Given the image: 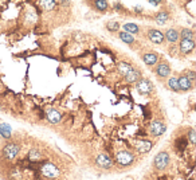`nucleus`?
Returning a JSON list of instances; mask_svg holds the SVG:
<instances>
[{
	"label": "nucleus",
	"instance_id": "nucleus-31",
	"mask_svg": "<svg viewBox=\"0 0 196 180\" xmlns=\"http://www.w3.org/2000/svg\"><path fill=\"white\" fill-rule=\"evenodd\" d=\"M133 10H134V12H136V14H141V12H142V7H134Z\"/></svg>",
	"mask_w": 196,
	"mask_h": 180
},
{
	"label": "nucleus",
	"instance_id": "nucleus-20",
	"mask_svg": "<svg viewBox=\"0 0 196 180\" xmlns=\"http://www.w3.org/2000/svg\"><path fill=\"white\" fill-rule=\"evenodd\" d=\"M118 36H120V39L126 44H133L134 42H136L133 35H130V34H128V32H125V31H121L120 34H118Z\"/></svg>",
	"mask_w": 196,
	"mask_h": 180
},
{
	"label": "nucleus",
	"instance_id": "nucleus-1",
	"mask_svg": "<svg viewBox=\"0 0 196 180\" xmlns=\"http://www.w3.org/2000/svg\"><path fill=\"white\" fill-rule=\"evenodd\" d=\"M134 155L128 149H121V151H118L116 153V161H117L118 164L121 165V167H129L134 163Z\"/></svg>",
	"mask_w": 196,
	"mask_h": 180
},
{
	"label": "nucleus",
	"instance_id": "nucleus-3",
	"mask_svg": "<svg viewBox=\"0 0 196 180\" xmlns=\"http://www.w3.org/2000/svg\"><path fill=\"white\" fill-rule=\"evenodd\" d=\"M169 155L167 152H160L157 153L154 160H153V167L157 169V171H164L167 167L169 165Z\"/></svg>",
	"mask_w": 196,
	"mask_h": 180
},
{
	"label": "nucleus",
	"instance_id": "nucleus-22",
	"mask_svg": "<svg viewBox=\"0 0 196 180\" xmlns=\"http://www.w3.org/2000/svg\"><path fill=\"white\" fill-rule=\"evenodd\" d=\"M154 20H156L159 24H165L169 20V14H168V12H165V11H160L156 15Z\"/></svg>",
	"mask_w": 196,
	"mask_h": 180
},
{
	"label": "nucleus",
	"instance_id": "nucleus-23",
	"mask_svg": "<svg viewBox=\"0 0 196 180\" xmlns=\"http://www.w3.org/2000/svg\"><path fill=\"white\" fill-rule=\"evenodd\" d=\"M94 7L97 8V11L105 12V11H108V8H109V3H108V1H103V0H98V1L94 3Z\"/></svg>",
	"mask_w": 196,
	"mask_h": 180
},
{
	"label": "nucleus",
	"instance_id": "nucleus-32",
	"mask_svg": "<svg viewBox=\"0 0 196 180\" xmlns=\"http://www.w3.org/2000/svg\"><path fill=\"white\" fill-rule=\"evenodd\" d=\"M149 4H152V5H160V1H149Z\"/></svg>",
	"mask_w": 196,
	"mask_h": 180
},
{
	"label": "nucleus",
	"instance_id": "nucleus-8",
	"mask_svg": "<svg viewBox=\"0 0 196 180\" xmlns=\"http://www.w3.org/2000/svg\"><path fill=\"white\" fill-rule=\"evenodd\" d=\"M195 40H189V39H181L180 43H179V48H180V52L184 55L191 54L193 50H195Z\"/></svg>",
	"mask_w": 196,
	"mask_h": 180
},
{
	"label": "nucleus",
	"instance_id": "nucleus-21",
	"mask_svg": "<svg viewBox=\"0 0 196 180\" xmlns=\"http://www.w3.org/2000/svg\"><path fill=\"white\" fill-rule=\"evenodd\" d=\"M124 31L130 34V35L132 34H138L140 32V27L134 23H126V24H124Z\"/></svg>",
	"mask_w": 196,
	"mask_h": 180
},
{
	"label": "nucleus",
	"instance_id": "nucleus-30",
	"mask_svg": "<svg viewBox=\"0 0 196 180\" xmlns=\"http://www.w3.org/2000/svg\"><path fill=\"white\" fill-rule=\"evenodd\" d=\"M188 141L189 142H192V145H195V142H196V132H195V129H189L188 130Z\"/></svg>",
	"mask_w": 196,
	"mask_h": 180
},
{
	"label": "nucleus",
	"instance_id": "nucleus-6",
	"mask_svg": "<svg viewBox=\"0 0 196 180\" xmlns=\"http://www.w3.org/2000/svg\"><path fill=\"white\" fill-rule=\"evenodd\" d=\"M137 85H136V89H137V91L140 94H142V95H146V94L152 93L153 91V85L152 82L149 81V79L146 78H141L138 82H136Z\"/></svg>",
	"mask_w": 196,
	"mask_h": 180
},
{
	"label": "nucleus",
	"instance_id": "nucleus-11",
	"mask_svg": "<svg viewBox=\"0 0 196 180\" xmlns=\"http://www.w3.org/2000/svg\"><path fill=\"white\" fill-rule=\"evenodd\" d=\"M95 163L101 168H110L112 167V160H110L109 155H106V153H99L95 159Z\"/></svg>",
	"mask_w": 196,
	"mask_h": 180
},
{
	"label": "nucleus",
	"instance_id": "nucleus-14",
	"mask_svg": "<svg viewBox=\"0 0 196 180\" xmlns=\"http://www.w3.org/2000/svg\"><path fill=\"white\" fill-rule=\"evenodd\" d=\"M179 38H180L179 36V31L175 30V28H169L164 34V39H167V42H169V43H176L179 40Z\"/></svg>",
	"mask_w": 196,
	"mask_h": 180
},
{
	"label": "nucleus",
	"instance_id": "nucleus-9",
	"mask_svg": "<svg viewBox=\"0 0 196 180\" xmlns=\"http://www.w3.org/2000/svg\"><path fill=\"white\" fill-rule=\"evenodd\" d=\"M156 75L157 78H167L171 75V67H169L168 62H161L159 63V66L156 67Z\"/></svg>",
	"mask_w": 196,
	"mask_h": 180
},
{
	"label": "nucleus",
	"instance_id": "nucleus-17",
	"mask_svg": "<svg viewBox=\"0 0 196 180\" xmlns=\"http://www.w3.org/2000/svg\"><path fill=\"white\" fill-rule=\"evenodd\" d=\"M177 83H179V89L183 90V91H188L192 87V85L189 83V81L185 78L184 75H181L180 78H177Z\"/></svg>",
	"mask_w": 196,
	"mask_h": 180
},
{
	"label": "nucleus",
	"instance_id": "nucleus-28",
	"mask_svg": "<svg viewBox=\"0 0 196 180\" xmlns=\"http://www.w3.org/2000/svg\"><path fill=\"white\" fill-rule=\"evenodd\" d=\"M184 77H185V78H187V79H188V81H189V83H191V85H192V86H193V83H195V78H196V74H195V71H191V70H189V71H187V73H185V74H184Z\"/></svg>",
	"mask_w": 196,
	"mask_h": 180
},
{
	"label": "nucleus",
	"instance_id": "nucleus-19",
	"mask_svg": "<svg viewBox=\"0 0 196 180\" xmlns=\"http://www.w3.org/2000/svg\"><path fill=\"white\" fill-rule=\"evenodd\" d=\"M179 36H181V39L195 40V31L189 30V28H183L181 32H179Z\"/></svg>",
	"mask_w": 196,
	"mask_h": 180
},
{
	"label": "nucleus",
	"instance_id": "nucleus-24",
	"mask_svg": "<svg viewBox=\"0 0 196 180\" xmlns=\"http://www.w3.org/2000/svg\"><path fill=\"white\" fill-rule=\"evenodd\" d=\"M167 85H168V89H171L172 91H180L179 83H177V78H175V77H171V78L168 79Z\"/></svg>",
	"mask_w": 196,
	"mask_h": 180
},
{
	"label": "nucleus",
	"instance_id": "nucleus-12",
	"mask_svg": "<svg viewBox=\"0 0 196 180\" xmlns=\"http://www.w3.org/2000/svg\"><path fill=\"white\" fill-rule=\"evenodd\" d=\"M142 61L148 66H154L157 63V61H159V54L154 52V51H148V52H145L142 55Z\"/></svg>",
	"mask_w": 196,
	"mask_h": 180
},
{
	"label": "nucleus",
	"instance_id": "nucleus-26",
	"mask_svg": "<svg viewBox=\"0 0 196 180\" xmlns=\"http://www.w3.org/2000/svg\"><path fill=\"white\" fill-rule=\"evenodd\" d=\"M106 28H108L110 32L118 31V28H120V23H118L117 20H109V22L106 23Z\"/></svg>",
	"mask_w": 196,
	"mask_h": 180
},
{
	"label": "nucleus",
	"instance_id": "nucleus-18",
	"mask_svg": "<svg viewBox=\"0 0 196 180\" xmlns=\"http://www.w3.org/2000/svg\"><path fill=\"white\" fill-rule=\"evenodd\" d=\"M11 126L10 124H0V136L3 137L4 140H8L10 137H11Z\"/></svg>",
	"mask_w": 196,
	"mask_h": 180
},
{
	"label": "nucleus",
	"instance_id": "nucleus-13",
	"mask_svg": "<svg viewBox=\"0 0 196 180\" xmlns=\"http://www.w3.org/2000/svg\"><path fill=\"white\" fill-rule=\"evenodd\" d=\"M141 79V70L138 69H133L128 75H125V81L128 83H136Z\"/></svg>",
	"mask_w": 196,
	"mask_h": 180
},
{
	"label": "nucleus",
	"instance_id": "nucleus-10",
	"mask_svg": "<svg viewBox=\"0 0 196 180\" xmlns=\"http://www.w3.org/2000/svg\"><path fill=\"white\" fill-rule=\"evenodd\" d=\"M133 145L140 153H146L152 149V142L148 140H133Z\"/></svg>",
	"mask_w": 196,
	"mask_h": 180
},
{
	"label": "nucleus",
	"instance_id": "nucleus-16",
	"mask_svg": "<svg viewBox=\"0 0 196 180\" xmlns=\"http://www.w3.org/2000/svg\"><path fill=\"white\" fill-rule=\"evenodd\" d=\"M132 70H133V66H132L130 63H128V62H120L118 63V66H117V71L122 75V77L128 75Z\"/></svg>",
	"mask_w": 196,
	"mask_h": 180
},
{
	"label": "nucleus",
	"instance_id": "nucleus-5",
	"mask_svg": "<svg viewBox=\"0 0 196 180\" xmlns=\"http://www.w3.org/2000/svg\"><path fill=\"white\" fill-rule=\"evenodd\" d=\"M165 130H167V126H165V124L161 122L160 120H154V121L150 122V125H149V132L154 137H159V136H161V134H164Z\"/></svg>",
	"mask_w": 196,
	"mask_h": 180
},
{
	"label": "nucleus",
	"instance_id": "nucleus-15",
	"mask_svg": "<svg viewBox=\"0 0 196 180\" xmlns=\"http://www.w3.org/2000/svg\"><path fill=\"white\" fill-rule=\"evenodd\" d=\"M47 120L51 122V124H56L62 120V114L59 113L56 109H48L47 110V114H46Z\"/></svg>",
	"mask_w": 196,
	"mask_h": 180
},
{
	"label": "nucleus",
	"instance_id": "nucleus-25",
	"mask_svg": "<svg viewBox=\"0 0 196 180\" xmlns=\"http://www.w3.org/2000/svg\"><path fill=\"white\" fill-rule=\"evenodd\" d=\"M28 157H30V161H38L40 160V157H42V153H40L39 149H31L30 153H28Z\"/></svg>",
	"mask_w": 196,
	"mask_h": 180
},
{
	"label": "nucleus",
	"instance_id": "nucleus-2",
	"mask_svg": "<svg viewBox=\"0 0 196 180\" xmlns=\"http://www.w3.org/2000/svg\"><path fill=\"white\" fill-rule=\"evenodd\" d=\"M40 173H42L44 177H47V179H55V177L59 176V169L55 164L47 161V163H44V164L40 167Z\"/></svg>",
	"mask_w": 196,
	"mask_h": 180
},
{
	"label": "nucleus",
	"instance_id": "nucleus-27",
	"mask_svg": "<svg viewBox=\"0 0 196 180\" xmlns=\"http://www.w3.org/2000/svg\"><path fill=\"white\" fill-rule=\"evenodd\" d=\"M175 147H176L177 151H184V149L187 148V140H185V137H180V138H177Z\"/></svg>",
	"mask_w": 196,
	"mask_h": 180
},
{
	"label": "nucleus",
	"instance_id": "nucleus-7",
	"mask_svg": "<svg viewBox=\"0 0 196 180\" xmlns=\"http://www.w3.org/2000/svg\"><path fill=\"white\" fill-rule=\"evenodd\" d=\"M148 38L149 40L154 44H161L164 42V32L157 30V28H149L148 30Z\"/></svg>",
	"mask_w": 196,
	"mask_h": 180
},
{
	"label": "nucleus",
	"instance_id": "nucleus-4",
	"mask_svg": "<svg viewBox=\"0 0 196 180\" xmlns=\"http://www.w3.org/2000/svg\"><path fill=\"white\" fill-rule=\"evenodd\" d=\"M20 152V147L18 144H15V142H10V144L4 145L3 148V156L5 160H14L18 155H19Z\"/></svg>",
	"mask_w": 196,
	"mask_h": 180
},
{
	"label": "nucleus",
	"instance_id": "nucleus-29",
	"mask_svg": "<svg viewBox=\"0 0 196 180\" xmlns=\"http://www.w3.org/2000/svg\"><path fill=\"white\" fill-rule=\"evenodd\" d=\"M40 5H43V7H46V10L47 11H50V10H52V8L56 5V1H39Z\"/></svg>",
	"mask_w": 196,
	"mask_h": 180
}]
</instances>
